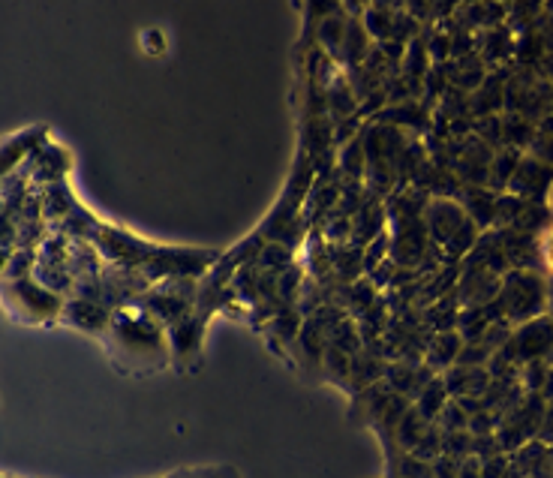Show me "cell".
I'll return each mask as SVG.
<instances>
[{
	"instance_id": "1",
	"label": "cell",
	"mask_w": 553,
	"mask_h": 478,
	"mask_svg": "<svg viewBox=\"0 0 553 478\" xmlns=\"http://www.w3.org/2000/svg\"><path fill=\"white\" fill-rule=\"evenodd\" d=\"M541 250H544V259H548V265L553 268V226L548 229V235H544Z\"/></svg>"
}]
</instances>
